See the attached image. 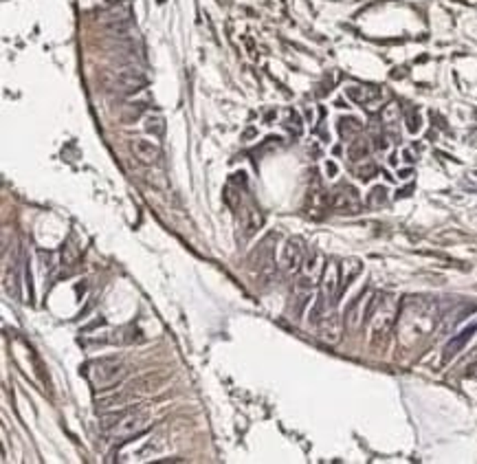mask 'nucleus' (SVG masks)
Masks as SVG:
<instances>
[{
    "label": "nucleus",
    "instance_id": "1",
    "mask_svg": "<svg viewBox=\"0 0 477 464\" xmlns=\"http://www.w3.org/2000/svg\"><path fill=\"white\" fill-rule=\"evenodd\" d=\"M438 321V304L429 297H409L398 313V337L402 346H413L416 341L434 330Z\"/></svg>",
    "mask_w": 477,
    "mask_h": 464
},
{
    "label": "nucleus",
    "instance_id": "2",
    "mask_svg": "<svg viewBox=\"0 0 477 464\" xmlns=\"http://www.w3.org/2000/svg\"><path fill=\"white\" fill-rule=\"evenodd\" d=\"M398 302L391 295H387L385 300H378L372 317H369V343H372V348H383L387 343L398 321Z\"/></svg>",
    "mask_w": 477,
    "mask_h": 464
},
{
    "label": "nucleus",
    "instance_id": "3",
    "mask_svg": "<svg viewBox=\"0 0 477 464\" xmlns=\"http://www.w3.org/2000/svg\"><path fill=\"white\" fill-rule=\"evenodd\" d=\"M84 374L93 387L108 389L115 383H119L121 376L126 374V363L121 356H99V359L90 361L84 367Z\"/></svg>",
    "mask_w": 477,
    "mask_h": 464
},
{
    "label": "nucleus",
    "instance_id": "4",
    "mask_svg": "<svg viewBox=\"0 0 477 464\" xmlns=\"http://www.w3.org/2000/svg\"><path fill=\"white\" fill-rule=\"evenodd\" d=\"M148 425H150V409L148 407H137V409L126 412L121 416V420L113 427L110 438L113 440H130V438H135V436L146 432Z\"/></svg>",
    "mask_w": 477,
    "mask_h": 464
},
{
    "label": "nucleus",
    "instance_id": "5",
    "mask_svg": "<svg viewBox=\"0 0 477 464\" xmlns=\"http://www.w3.org/2000/svg\"><path fill=\"white\" fill-rule=\"evenodd\" d=\"M108 86L115 93H121V95H130V93H137L146 86V75L141 73L139 68H119L110 75L108 79Z\"/></svg>",
    "mask_w": 477,
    "mask_h": 464
},
{
    "label": "nucleus",
    "instance_id": "6",
    "mask_svg": "<svg viewBox=\"0 0 477 464\" xmlns=\"http://www.w3.org/2000/svg\"><path fill=\"white\" fill-rule=\"evenodd\" d=\"M330 207L339 213H359L361 211V198L359 192L350 185H339L330 196Z\"/></svg>",
    "mask_w": 477,
    "mask_h": 464
},
{
    "label": "nucleus",
    "instance_id": "7",
    "mask_svg": "<svg viewBox=\"0 0 477 464\" xmlns=\"http://www.w3.org/2000/svg\"><path fill=\"white\" fill-rule=\"evenodd\" d=\"M304 258H306V251H304V242L300 240V238H291L289 242L284 244L282 249V260L280 264L286 273H297L302 269L304 264Z\"/></svg>",
    "mask_w": 477,
    "mask_h": 464
},
{
    "label": "nucleus",
    "instance_id": "8",
    "mask_svg": "<svg viewBox=\"0 0 477 464\" xmlns=\"http://www.w3.org/2000/svg\"><path fill=\"white\" fill-rule=\"evenodd\" d=\"M321 295L326 297L330 306H335L339 295V267L337 262H328L324 267V276H321Z\"/></svg>",
    "mask_w": 477,
    "mask_h": 464
},
{
    "label": "nucleus",
    "instance_id": "9",
    "mask_svg": "<svg viewBox=\"0 0 477 464\" xmlns=\"http://www.w3.org/2000/svg\"><path fill=\"white\" fill-rule=\"evenodd\" d=\"M130 148H133V154L143 165H157L161 159V148L150 139H135Z\"/></svg>",
    "mask_w": 477,
    "mask_h": 464
},
{
    "label": "nucleus",
    "instance_id": "10",
    "mask_svg": "<svg viewBox=\"0 0 477 464\" xmlns=\"http://www.w3.org/2000/svg\"><path fill=\"white\" fill-rule=\"evenodd\" d=\"M317 328H319V337L324 339V341H328V343H339V339H341V319H339V315L335 313V311H330V313H326L324 315V319L319 321L317 324Z\"/></svg>",
    "mask_w": 477,
    "mask_h": 464
},
{
    "label": "nucleus",
    "instance_id": "11",
    "mask_svg": "<svg viewBox=\"0 0 477 464\" xmlns=\"http://www.w3.org/2000/svg\"><path fill=\"white\" fill-rule=\"evenodd\" d=\"M475 332H477V324H471L469 328H464V330L460 332V335L453 337V339L447 343V346H445V354H442V359H445V361L456 359V356H458L464 348H467V343L471 341V337L475 335Z\"/></svg>",
    "mask_w": 477,
    "mask_h": 464
},
{
    "label": "nucleus",
    "instance_id": "12",
    "mask_svg": "<svg viewBox=\"0 0 477 464\" xmlns=\"http://www.w3.org/2000/svg\"><path fill=\"white\" fill-rule=\"evenodd\" d=\"M369 291H363L356 300L348 306V311H345V324L350 328H359L361 321H365V311H363V304L367 302Z\"/></svg>",
    "mask_w": 477,
    "mask_h": 464
},
{
    "label": "nucleus",
    "instance_id": "13",
    "mask_svg": "<svg viewBox=\"0 0 477 464\" xmlns=\"http://www.w3.org/2000/svg\"><path fill=\"white\" fill-rule=\"evenodd\" d=\"M345 95H348L352 102L365 104V106L380 99V90L374 88V86H348V88H345Z\"/></svg>",
    "mask_w": 477,
    "mask_h": 464
},
{
    "label": "nucleus",
    "instance_id": "14",
    "mask_svg": "<svg viewBox=\"0 0 477 464\" xmlns=\"http://www.w3.org/2000/svg\"><path fill=\"white\" fill-rule=\"evenodd\" d=\"M242 227H244V235H253L260 227H262V213L260 209H255L253 205L246 207L242 211Z\"/></svg>",
    "mask_w": 477,
    "mask_h": 464
},
{
    "label": "nucleus",
    "instance_id": "15",
    "mask_svg": "<svg viewBox=\"0 0 477 464\" xmlns=\"http://www.w3.org/2000/svg\"><path fill=\"white\" fill-rule=\"evenodd\" d=\"M369 154V141L365 137H354L348 146V157L352 161H363Z\"/></svg>",
    "mask_w": 477,
    "mask_h": 464
},
{
    "label": "nucleus",
    "instance_id": "16",
    "mask_svg": "<svg viewBox=\"0 0 477 464\" xmlns=\"http://www.w3.org/2000/svg\"><path fill=\"white\" fill-rule=\"evenodd\" d=\"M339 130H341V135L345 139H354V137H359L361 133V124H359V119H354V117H345L339 122Z\"/></svg>",
    "mask_w": 477,
    "mask_h": 464
},
{
    "label": "nucleus",
    "instance_id": "17",
    "mask_svg": "<svg viewBox=\"0 0 477 464\" xmlns=\"http://www.w3.org/2000/svg\"><path fill=\"white\" fill-rule=\"evenodd\" d=\"M143 128H146V133H150L152 137H161L165 133V122L161 115H148Z\"/></svg>",
    "mask_w": 477,
    "mask_h": 464
},
{
    "label": "nucleus",
    "instance_id": "18",
    "mask_svg": "<svg viewBox=\"0 0 477 464\" xmlns=\"http://www.w3.org/2000/svg\"><path fill=\"white\" fill-rule=\"evenodd\" d=\"M361 269H363V264H361V262L356 260V258H352V260L345 262V278H343V282H341V287H343V289L348 287V284L361 273Z\"/></svg>",
    "mask_w": 477,
    "mask_h": 464
},
{
    "label": "nucleus",
    "instance_id": "19",
    "mask_svg": "<svg viewBox=\"0 0 477 464\" xmlns=\"http://www.w3.org/2000/svg\"><path fill=\"white\" fill-rule=\"evenodd\" d=\"M385 203H387L385 187H374L372 194H369V198H367V205L369 207H380V205H385Z\"/></svg>",
    "mask_w": 477,
    "mask_h": 464
},
{
    "label": "nucleus",
    "instance_id": "20",
    "mask_svg": "<svg viewBox=\"0 0 477 464\" xmlns=\"http://www.w3.org/2000/svg\"><path fill=\"white\" fill-rule=\"evenodd\" d=\"M376 174V165L374 163H363L361 168H356V176L361 178V181H369V178H372Z\"/></svg>",
    "mask_w": 477,
    "mask_h": 464
},
{
    "label": "nucleus",
    "instance_id": "21",
    "mask_svg": "<svg viewBox=\"0 0 477 464\" xmlns=\"http://www.w3.org/2000/svg\"><path fill=\"white\" fill-rule=\"evenodd\" d=\"M420 115L418 113H416V110H409L407 113V130H409V133H418V130H420Z\"/></svg>",
    "mask_w": 477,
    "mask_h": 464
},
{
    "label": "nucleus",
    "instance_id": "22",
    "mask_svg": "<svg viewBox=\"0 0 477 464\" xmlns=\"http://www.w3.org/2000/svg\"><path fill=\"white\" fill-rule=\"evenodd\" d=\"M464 187H469V189H477V172L473 170V172H467L464 174Z\"/></svg>",
    "mask_w": 477,
    "mask_h": 464
},
{
    "label": "nucleus",
    "instance_id": "23",
    "mask_svg": "<svg viewBox=\"0 0 477 464\" xmlns=\"http://www.w3.org/2000/svg\"><path fill=\"white\" fill-rule=\"evenodd\" d=\"M393 117H398V106L396 104H389L387 108H385V113H383V119L389 124Z\"/></svg>",
    "mask_w": 477,
    "mask_h": 464
},
{
    "label": "nucleus",
    "instance_id": "24",
    "mask_svg": "<svg viewBox=\"0 0 477 464\" xmlns=\"http://www.w3.org/2000/svg\"><path fill=\"white\" fill-rule=\"evenodd\" d=\"M328 172L335 174V172H337V165H335V163H328Z\"/></svg>",
    "mask_w": 477,
    "mask_h": 464
},
{
    "label": "nucleus",
    "instance_id": "25",
    "mask_svg": "<svg viewBox=\"0 0 477 464\" xmlns=\"http://www.w3.org/2000/svg\"><path fill=\"white\" fill-rule=\"evenodd\" d=\"M108 3H113V5H115V3H121V0H108Z\"/></svg>",
    "mask_w": 477,
    "mask_h": 464
},
{
    "label": "nucleus",
    "instance_id": "26",
    "mask_svg": "<svg viewBox=\"0 0 477 464\" xmlns=\"http://www.w3.org/2000/svg\"><path fill=\"white\" fill-rule=\"evenodd\" d=\"M473 359H475V361H477V350H475V354H473Z\"/></svg>",
    "mask_w": 477,
    "mask_h": 464
}]
</instances>
